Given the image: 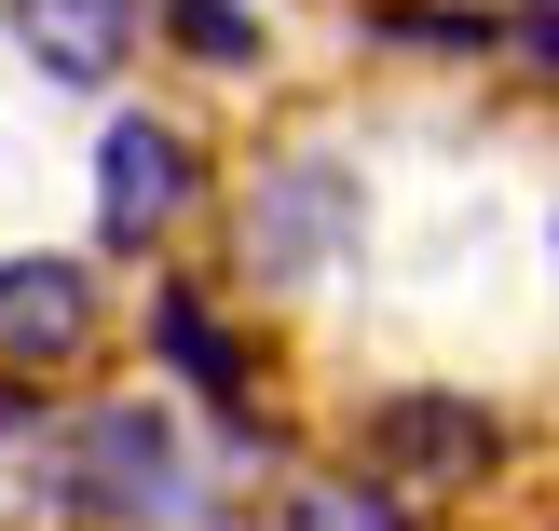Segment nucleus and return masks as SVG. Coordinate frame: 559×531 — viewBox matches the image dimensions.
<instances>
[{"label":"nucleus","instance_id":"obj_5","mask_svg":"<svg viewBox=\"0 0 559 531\" xmlns=\"http://www.w3.org/2000/svg\"><path fill=\"white\" fill-rule=\"evenodd\" d=\"M342 450L369 478H396L424 518H451V505H478V491L519 478V409L478 396V382H369L342 409Z\"/></svg>","mask_w":559,"mask_h":531},{"label":"nucleus","instance_id":"obj_10","mask_svg":"<svg viewBox=\"0 0 559 531\" xmlns=\"http://www.w3.org/2000/svg\"><path fill=\"white\" fill-rule=\"evenodd\" d=\"M369 55H424V69H491L506 55V0H355Z\"/></svg>","mask_w":559,"mask_h":531},{"label":"nucleus","instance_id":"obj_12","mask_svg":"<svg viewBox=\"0 0 559 531\" xmlns=\"http://www.w3.org/2000/svg\"><path fill=\"white\" fill-rule=\"evenodd\" d=\"M546 287H559V191H546Z\"/></svg>","mask_w":559,"mask_h":531},{"label":"nucleus","instance_id":"obj_3","mask_svg":"<svg viewBox=\"0 0 559 531\" xmlns=\"http://www.w3.org/2000/svg\"><path fill=\"white\" fill-rule=\"evenodd\" d=\"M355 245H369V164L342 136H273L233 164V191H218L233 300H314L328 273H355Z\"/></svg>","mask_w":559,"mask_h":531},{"label":"nucleus","instance_id":"obj_1","mask_svg":"<svg viewBox=\"0 0 559 531\" xmlns=\"http://www.w3.org/2000/svg\"><path fill=\"white\" fill-rule=\"evenodd\" d=\"M41 531H205L218 518V450L164 382H82L55 423L14 450Z\"/></svg>","mask_w":559,"mask_h":531},{"label":"nucleus","instance_id":"obj_11","mask_svg":"<svg viewBox=\"0 0 559 531\" xmlns=\"http://www.w3.org/2000/svg\"><path fill=\"white\" fill-rule=\"evenodd\" d=\"M41 423H55V396H27V382H0V463H14L27 436H41Z\"/></svg>","mask_w":559,"mask_h":531},{"label":"nucleus","instance_id":"obj_7","mask_svg":"<svg viewBox=\"0 0 559 531\" xmlns=\"http://www.w3.org/2000/svg\"><path fill=\"white\" fill-rule=\"evenodd\" d=\"M0 41L41 96H123L151 55V0H0Z\"/></svg>","mask_w":559,"mask_h":531},{"label":"nucleus","instance_id":"obj_8","mask_svg":"<svg viewBox=\"0 0 559 531\" xmlns=\"http://www.w3.org/2000/svg\"><path fill=\"white\" fill-rule=\"evenodd\" d=\"M246 531H437V518L409 505L396 478H369L355 450H300V463H273V478H260Z\"/></svg>","mask_w":559,"mask_h":531},{"label":"nucleus","instance_id":"obj_9","mask_svg":"<svg viewBox=\"0 0 559 531\" xmlns=\"http://www.w3.org/2000/svg\"><path fill=\"white\" fill-rule=\"evenodd\" d=\"M151 55L178 82H273V14L260 0H151Z\"/></svg>","mask_w":559,"mask_h":531},{"label":"nucleus","instance_id":"obj_4","mask_svg":"<svg viewBox=\"0 0 559 531\" xmlns=\"http://www.w3.org/2000/svg\"><path fill=\"white\" fill-rule=\"evenodd\" d=\"M218 191H233V164L178 96H109L96 150H82V232H96L109 273H164L218 218Z\"/></svg>","mask_w":559,"mask_h":531},{"label":"nucleus","instance_id":"obj_2","mask_svg":"<svg viewBox=\"0 0 559 531\" xmlns=\"http://www.w3.org/2000/svg\"><path fill=\"white\" fill-rule=\"evenodd\" d=\"M123 341H136V369H151L164 396L205 423L218 478H273V463H300V423L273 409V341H260V300H233V273L164 260L151 287H136Z\"/></svg>","mask_w":559,"mask_h":531},{"label":"nucleus","instance_id":"obj_6","mask_svg":"<svg viewBox=\"0 0 559 531\" xmlns=\"http://www.w3.org/2000/svg\"><path fill=\"white\" fill-rule=\"evenodd\" d=\"M109 354H123V300L96 245H0V382L82 396Z\"/></svg>","mask_w":559,"mask_h":531}]
</instances>
